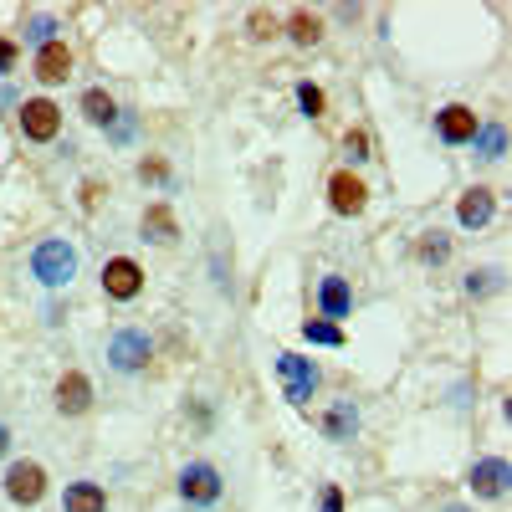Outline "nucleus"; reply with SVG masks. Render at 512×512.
<instances>
[{
    "label": "nucleus",
    "instance_id": "0eeeda50",
    "mask_svg": "<svg viewBox=\"0 0 512 512\" xmlns=\"http://www.w3.org/2000/svg\"><path fill=\"white\" fill-rule=\"evenodd\" d=\"M103 292L113 297V303H134V297L144 292V267L134 262V256H113V262L103 267Z\"/></svg>",
    "mask_w": 512,
    "mask_h": 512
},
{
    "label": "nucleus",
    "instance_id": "c756f323",
    "mask_svg": "<svg viewBox=\"0 0 512 512\" xmlns=\"http://www.w3.org/2000/svg\"><path fill=\"white\" fill-rule=\"evenodd\" d=\"M128 134H134V118H128V113H123V118H113V139H118V144H123V139H128Z\"/></svg>",
    "mask_w": 512,
    "mask_h": 512
},
{
    "label": "nucleus",
    "instance_id": "aec40b11",
    "mask_svg": "<svg viewBox=\"0 0 512 512\" xmlns=\"http://www.w3.org/2000/svg\"><path fill=\"white\" fill-rule=\"evenodd\" d=\"M287 36L297 41V47H313V41L323 36V26H318V16H308V11H292V21H287Z\"/></svg>",
    "mask_w": 512,
    "mask_h": 512
},
{
    "label": "nucleus",
    "instance_id": "a878e982",
    "mask_svg": "<svg viewBox=\"0 0 512 512\" xmlns=\"http://www.w3.org/2000/svg\"><path fill=\"white\" fill-rule=\"evenodd\" d=\"M139 180H144V185H149V180H154V185L169 180V164H164V159H144V164H139Z\"/></svg>",
    "mask_w": 512,
    "mask_h": 512
},
{
    "label": "nucleus",
    "instance_id": "ddd939ff",
    "mask_svg": "<svg viewBox=\"0 0 512 512\" xmlns=\"http://www.w3.org/2000/svg\"><path fill=\"white\" fill-rule=\"evenodd\" d=\"M31 72H36L41 82H67V77H72V52H67V41H47V47H36Z\"/></svg>",
    "mask_w": 512,
    "mask_h": 512
},
{
    "label": "nucleus",
    "instance_id": "7c9ffc66",
    "mask_svg": "<svg viewBox=\"0 0 512 512\" xmlns=\"http://www.w3.org/2000/svg\"><path fill=\"white\" fill-rule=\"evenodd\" d=\"M6 451H11V425L0 420V456H6Z\"/></svg>",
    "mask_w": 512,
    "mask_h": 512
},
{
    "label": "nucleus",
    "instance_id": "f03ea898",
    "mask_svg": "<svg viewBox=\"0 0 512 512\" xmlns=\"http://www.w3.org/2000/svg\"><path fill=\"white\" fill-rule=\"evenodd\" d=\"M16 123H21V134H26L31 144H52V139L62 134V108H57L52 98H26L21 113H16Z\"/></svg>",
    "mask_w": 512,
    "mask_h": 512
},
{
    "label": "nucleus",
    "instance_id": "f8f14e48",
    "mask_svg": "<svg viewBox=\"0 0 512 512\" xmlns=\"http://www.w3.org/2000/svg\"><path fill=\"white\" fill-rule=\"evenodd\" d=\"M318 308H323V323L354 313V292H349V282L338 277V272H328V277L318 282Z\"/></svg>",
    "mask_w": 512,
    "mask_h": 512
},
{
    "label": "nucleus",
    "instance_id": "9d476101",
    "mask_svg": "<svg viewBox=\"0 0 512 512\" xmlns=\"http://www.w3.org/2000/svg\"><path fill=\"white\" fill-rule=\"evenodd\" d=\"M436 134H441V144H472V134H477V113L466 108V103L441 108V113H436Z\"/></svg>",
    "mask_w": 512,
    "mask_h": 512
},
{
    "label": "nucleus",
    "instance_id": "a211bd4d",
    "mask_svg": "<svg viewBox=\"0 0 512 512\" xmlns=\"http://www.w3.org/2000/svg\"><path fill=\"white\" fill-rule=\"evenodd\" d=\"M82 118L98 123V128H108V123L118 118V103H113L103 88H88V93H82Z\"/></svg>",
    "mask_w": 512,
    "mask_h": 512
},
{
    "label": "nucleus",
    "instance_id": "dca6fc26",
    "mask_svg": "<svg viewBox=\"0 0 512 512\" xmlns=\"http://www.w3.org/2000/svg\"><path fill=\"white\" fill-rule=\"evenodd\" d=\"M354 431H359V410H354V400H338V405L323 415V436H328V441H354Z\"/></svg>",
    "mask_w": 512,
    "mask_h": 512
},
{
    "label": "nucleus",
    "instance_id": "cd10ccee",
    "mask_svg": "<svg viewBox=\"0 0 512 512\" xmlns=\"http://www.w3.org/2000/svg\"><path fill=\"white\" fill-rule=\"evenodd\" d=\"M323 512H344V492L338 487H323Z\"/></svg>",
    "mask_w": 512,
    "mask_h": 512
},
{
    "label": "nucleus",
    "instance_id": "393cba45",
    "mask_svg": "<svg viewBox=\"0 0 512 512\" xmlns=\"http://www.w3.org/2000/svg\"><path fill=\"white\" fill-rule=\"evenodd\" d=\"M344 149H349V159L359 164V159H369V139L359 134V128H349V134H344Z\"/></svg>",
    "mask_w": 512,
    "mask_h": 512
},
{
    "label": "nucleus",
    "instance_id": "39448f33",
    "mask_svg": "<svg viewBox=\"0 0 512 512\" xmlns=\"http://www.w3.org/2000/svg\"><path fill=\"white\" fill-rule=\"evenodd\" d=\"M6 497L16 507H36L47 497V472H41V461H11L6 466Z\"/></svg>",
    "mask_w": 512,
    "mask_h": 512
},
{
    "label": "nucleus",
    "instance_id": "f3484780",
    "mask_svg": "<svg viewBox=\"0 0 512 512\" xmlns=\"http://www.w3.org/2000/svg\"><path fill=\"white\" fill-rule=\"evenodd\" d=\"M175 236H180V226L169 216V205H149L144 210V241H175Z\"/></svg>",
    "mask_w": 512,
    "mask_h": 512
},
{
    "label": "nucleus",
    "instance_id": "20e7f679",
    "mask_svg": "<svg viewBox=\"0 0 512 512\" xmlns=\"http://www.w3.org/2000/svg\"><path fill=\"white\" fill-rule=\"evenodd\" d=\"M221 492H226V482H221V472L210 461H190L185 472H180V497L190 507H216Z\"/></svg>",
    "mask_w": 512,
    "mask_h": 512
},
{
    "label": "nucleus",
    "instance_id": "5701e85b",
    "mask_svg": "<svg viewBox=\"0 0 512 512\" xmlns=\"http://www.w3.org/2000/svg\"><path fill=\"white\" fill-rule=\"evenodd\" d=\"M52 31H57V21H52V16H31V21H26V36L36 41V47H47V41H57Z\"/></svg>",
    "mask_w": 512,
    "mask_h": 512
},
{
    "label": "nucleus",
    "instance_id": "7ed1b4c3",
    "mask_svg": "<svg viewBox=\"0 0 512 512\" xmlns=\"http://www.w3.org/2000/svg\"><path fill=\"white\" fill-rule=\"evenodd\" d=\"M149 359H154L149 333H139V328H118V333L108 338V364H113L118 374H139Z\"/></svg>",
    "mask_w": 512,
    "mask_h": 512
},
{
    "label": "nucleus",
    "instance_id": "9b49d317",
    "mask_svg": "<svg viewBox=\"0 0 512 512\" xmlns=\"http://www.w3.org/2000/svg\"><path fill=\"white\" fill-rule=\"evenodd\" d=\"M93 405V379L82 374V369H67L62 379H57V410L62 415H82Z\"/></svg>",
    "mask_w": 512,
    "mask_h": 512
},
{
    "label": "nucleus",
    "instance_id": "2f4dec72",
    "mask_svg": "<svg viewBox=\"0 0 512 512\" xmlns=\"http://www.w3.org/2000/svg\"><path fill=\"white\" fill-rule=\"evenodd\" d=\"M446 512H466V507H446Z\"/></svg>",
    "mask_w": 512,
    "mask_h": 512
},
{
    "label": "nucleus",
    "instance_id": "1a4fd4ad",
    "mask_svg": "<svg viewBox=\"0 0 512 512\" xmlns=\"http://www.w3.org/2000/svg\"><path fill=\"white\" fill-rule=\"evenodd\" d=\"M507 482H512V472H507V461H502V456H487V461L472 466V492H477L482 502L507 497Z\"/></svg>",
    "mask_w": 512,
    "mask_h": 512
},
{
    "label": "nucleus",
    "instance_id": "f257e3e1",
    "mask_svg": "<svg viewBox=\"0 0 512 512\" xmlns=\"http://www.w3.org/2000/svg\"><path fill=\"white\" fill-rule=\"evenodd\" d=\"M31 277L41 287H67L77 277V246L62 241V236H47V241L31 251Z\"/></svg>",
    "mask_w": 512,
    "mask_h": 512
},
{
    "label": "nucleus",
    "instance_id": "6ab92c4d",
    "mask_svg": "<svg viewBox=\"0 0 512 512\" xmlns=\"http://www.w3.org/2000/svg\"><path fill=\"white\" fill-rule=\"evenodd\" d=\"M472 144H477V154H482V159H502V149H507V134H502V123H477Z\"/></svg>",
    "mask_w": 512,
    "mask_h": 512
},
{
    "label": "nucleus",
    "instance_id": "2eb2a0df",
    "mask_svg": "<svg viewBox=\"0 0 512 512\" xmlns=\"http://www.w3.org/2000/svg\"><path fill=\"white\" fill-rule=\"evenodd\" d=\"M62 512H108V492H103V482H67V492H62Z\"/></svg>",
    "mask_w": 512,
    "mask_h": 512
},
{
    "label": "nucleus",
    "instance_id": "6e6552de",
    "mask_svg": "<svg viewBox=\"0 0 512 512\" xmlns=\"http://www.w3.org/2000/svg\"><path fill=\"white\" fill-rule=\"evenodd\" d=\"M328 205H333V216H359V210L369 205V190H364V180L354 175V169H338V175L328 180Z\"/></svg>",
    "mask_w": 512,
    "mask_h": 512
},
{
    "label": "nucleus",
    "instance_id": "c85d7f7f",
    "mask_svg": "<svg viewBox=\"0 0 512 512\" xmlns=\"http://www.w3.org/2000/svg\"><path fill=\"white\" fill-rule=\"evenodd\" d=\"M487 277H492V272H472V277H466V292H472V297H482V292L492 287Z\"/></svg>",
    "mask_w": 512,
    "mask_h": 512
},
{
    "label": "nucleus",
    "instance_id": "4be33fe9",
    "mask_svg": "<svg viewBox=\"0 0 512 512\" xmlns=\"http://www.w3.org/2000/svg\"><path fill=\"white\" fill-rule=\"evenodd\" d=\"M446 256H451V241H446L441 231H425V236H420V262H431V267H441Z\"/></svg>",
    "mask_w": 512,
    "mask_h": 512
},
{
    "label": "nucleus",
    "instance_id": "423d86ee",
    "mask_svg": "<svg viewBox=\"0 0 512 512\" xmlns=\"http://www.w3.org/2000/svg\"><path fill=\"white\" fill-rule=\"evenodd\" d=\"M277 374L287 379V400L292 405H308L313 400V390H318V364L313 359H303V354H277Z\"/></svg>",
    "mask_w": 512,
    "mask_h": 512
},
{
    "label": "nucleus",
    "instance_id": "4468645a",
    "mask_svg": "<svg viewBox=\"0 0 512 512\" xmlns=\"http://www.w3.org/2000/svg\"><path fill=\"white\" fill-rule=\"evenodd\" d=\"M492 210H497V195L477 185V190H466V195H461V205H456V221H461L466 231H482V226L492 221Z\"/></svg>",
    "mask_w": 512,
    "mask_h": 512
},
{
    "label": "nucleus",
    "instance_id": "b1692460",
    "mask_svg": "<svg viewBox=\"0 0 512 512\" xmlns=\"http://www.w3.org/2000/svg\"><path fill=\"white\" fill-rule=\"evenodd\" d=\"M297 103H303L308 118H318V113H323V88H313V82H297Z\"/></svg>",
    "mask_w": 512,
    "mask_h": 512
},
{
    "label": "nucleus",
    "instance_id": "bb28decb",
    "mask_svg": "<svg viewBox=\"0 0 512 512\" xmlns=\"http://www.w3.org/2000/svg\"><path fill=\"white\" fill-rule=\"evenodd\" d=\"M21 62V52H16V41H6V36H0V72H11Z\"/></svg>",
    "mask_w": 512,
    "mask_h": 512
},
{
    "label": "nucleus",
    "instance_id": "412c9836",
    "mask_svg": "<svg viewBox=\"0 0 512 512\" xmlns=\"http://www.w3.org/2000/svg\"><path fill=\"white\" fill-rule=\"evenodd\" d=\"M303 338H308V344H323V349H338V344H344V328L323 323V318H308L303 323Z\"/></svg>",
    "mask_w": 512,
    "mask_h": 512
}]
</instances>
